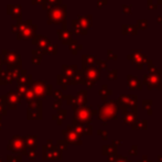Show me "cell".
I'll return each instance as SVG.
<instances>
[{
    "instance_id": "836d02e7",
    "label": "cell",
    "mask_w": 162,
    "mask_h": 162,
    "mask_svg": "<svg viewBox=\"0 0 162 162\" xmlns=\"http://www.w3.org/2000/svg\"><path fill=\"white\" fill-rule=\"evenodd\" d=\"M107 3V0H97V8H103V6H106Z\"/></svg>"
},
{
    "instance_id": "7a4b0ae2",
    "label": "cell",
    "mask_w": 162,
    "mask_h": 162,
    "mask_svg": "<svg viewBox=\"0 0 162 162\" xmlns=\"http://www.w3.org/2000/svg\"><path fill=\"white\" fill-rule=\"evenodd\" d=\"M66 21V6L61 5L58 7L49 9L48 23L49 24H61Z\"/></svg>"
},
{
    "instance_id": "52a82bcc",
    "label": "cell",
    "mask_w": 162,
    "mask_h": 162,
    "mask_svg": "<svg viewBox=\"0 0 162 162\" xmlns=\"http://www.w3.org/2000/svg\"><path fill=\"white\" fill-rule=\"evenodd\" d=\"M84 73L86 78L90 82L95 83L100 78V71L96 67V66H90V67H84Z\"/></svg>"
},
{
    "instance_id": "484cf974",
    "label": "cell",
    "mask_w": 162,
    "mask_h": 162,
    "mask_svg": "<svg viewBox=\"0 0 162 162\" xmlns=\"http://www.w3.org/2000/svg\"><path fill=\"white\" fill-rule=\"evenodd\" d=\"M99 94H100V96L103 97V98H106L107 96H109V95L113 94V90H108V87H107V85H104L103 86V88L100 90H99Z\"/></svg>"
},
{
    "instance_id": "60d3db41",
    "label": "cell",
    "mask_w": 162,
    "mask_h": 162,
    "mask_svg": "<svg viewBox=\"0 0 162 162\" xmlns=\"http://www.w3.org/2000/svg\"><path fill=\"white\" fill-rule=\"evenodd\" d=\"M158 162H162V155H158Z\"/></svg>"
},
{
    "instance_id": "7c38bea8",
    "label": "cell",
    "mask_w": 162,
    "mask_h": 162,
    "mask_svg": "<svg viewBox=\"0 0 162 162\" xmlns=\"http://www.w3.org/2000/svg\"><path fill=\"white\" fill-rule=\"evenodd\" d=\"M8 13L11 16L12 19H21V6L20 5H9L8 6Z\"/></svg>"
},
{
    "instance_id": "3957f363",
    "label": "cell",
    "mask_w": 162,
    "mask_h": 162,
    "mask_svg": "<svg viewBox=\"0 0 162 162\" xmlns=\"http://www.w3.org/2000/svg\"><path fill=\"white\" fill-rule=\"evenodd\" d=\"M117 107L116 102L109 100L106 102L103 106H100V113H99V119L102 120H110V119H117Z\"/></svg>"
},
{
    "instance_id": "f1b7e54d",
    "label": "cell",
    "mask_w": 162,
    "mask_h": 162,
    "mask_svg": "<svg viewBox=\"0 0 162 162\" xmlns=\"http://www.w3.org/2000/svg\"><path fill=\"white\" fill-rule=\"evenodd\" d=\"M108 80L109 81H115L117 80V77H118V71L117 70H113V71H109L108 72Z\"/></svg>"
},
{
    "instance_id": "b9f144b4",
    "label": "cell",
    "mask_w": 162,
    "mask_h": 162,
    "mask_svg": "<svg viewBox=\"0 0 162 162\" xmlns=\"http://www.w3.org/2000/svg\"><path fill=\"white\" fill-rule=\"evenodd\" d=\"M1 60H2V58H1V55H0V64H1V62H2Z\"/></svg>"
},
{
    "instance_id": "2e32d148",
    "label": "cell",
    "mask_w": 162,
    "mask_h": 162,
    "mask_svg": "<svg viewBox=\"0 0 162 162\" xmlns=\"http://www.w3.org/2000/svg\"><path fill=\"white\" fill-rule=\"evenodd\" d=\"M30 24H32V20H27V21H23V22H19V23L15 24L13 27H12V32L13 33H20V32L22 31L23 29H25V28L28 27V25H30Z\"/></svg>"
},
{
    "instance_id": "d4e9b609",
    "label": "cell",
    "mask_w": 162,
    "mask_h": 162,
    "mask_svg": "<svg viewBox=\"0 0 162 162\" xmlns=\"http://www.w3.org/2000/svg\"><path fill=\"white\" fill-rule=\"evenodd\" d=\"M152 100H143L142 102V108L146 111H148L149 115H152V110H151V107H152Z\"/></svg>"
},
{
    "instance_id": "e0dca14e",
    "label": "cell",
    "mask_w": 162,
    "mask_h": 162,
    "mask_svg": "<svg viewBox=\"0 0 162 162\" xmlns=\"http://www.w3.org/2000/svg\"><path fill=\"white\" fill-rule=\"evenodd\" d=\"M147 68H148V73H149V74H155V75L162 76V70H159V68L153 64V62L151 60H148Z\"/></svg>"
},
{
    "instance_id": "83f0119b",
    "label": "cell",
    "mask_w": 162,
    "mask_h": 162,
    "mask_svg": "<svg viewBox=\"0 0 162 162\" xmlns=\"http://www.w3.org/2000/svg\"><path fill=\"white\" fill-rule=\"evenodd\" d=\"M131 8H132V5H125V3H123L121 5V9H123V13H125V15H131L132 13V10H131Z\"/></svg>"
},
{
    "instance_id": "4dcf8cb0",
    "label": "cell",
    "mask_w": 162,
    "mask_h": 162,
    "mask_svg": "<svg viewBox=\"0 0 162 162\" xmlns=\"http://www.w3.org/2000/svg\"><path fill=\"white\" fill-rule=\"evenodd\" d=\"M107 58H108V60L116 61L117 58H118V56H117L116 54L114 53V52L111 51V50H107Z\"/></svg>"
},
{
    "instance_id": "ab89813d",
    "label": "cell",
    "mask_w": 162,
    "mask_h": 162,
    "mask_svg": "<svg viewBox=\"0 0 162 162\" xmlns=\"http://www.w3.org/2000/svg\"><path fill=\"white\" fill-rule=\"evenodd\" d=\"M155 2H157V5L158 6H160V5H162V0H155Z\"/></svg>"
},
{
    "instance_id": "d590c367",
    "label": "cell",
    "mask_w": 162,
    "mask_h": 162,
    "mask_svg": "<svg viewBox=\"0 0 162 162\" xmlns=\"http://www.w3.org/2000/svg\"><path fill=\"white\" fill-rule=\"evenodd\" d=\"M46 0H32V3L33 5H35V3H38V5H42L43 6L44 3H45Z\"/></svg>"
},
{
    "instance_id": "9c48e42d",
    "label": "cell",
    "mask_w": 162,
    "mask_h": 162,
    "mask_svg": "<svg viewBox=\"0 0 162 162\" xmlns=\"http://www.w3.org/2000/svg\"><path fill=\"white\" fill-rule=\"evenodd\" d=\"M127 84H128L129 90H141L143 88L142 82H141L138 77H136V76H133V75H130V74L127 76Z\"/></svg>"
},
{
    "instance_id": "f35d334b",
    "label": "cell",
    "mask_w": 162,
    "mask_h": 162,
    "mask_svg": "<svg viewBox=\"0 0 162 162\" xmlns=\"http://www.w3.org/2000/svg\"><path fill=\"white\" fill-rule=\"evenodd\" d=\"M157 21H158V23H160V24L162 23V16H159V17H158Z\"/></svg>"
},
{
    "instance_id": "5bb4252c",
    "label": "cell",
    "mask_w": 162,
    "mask_h": 162,
    "mask_svg": "<svg viewBox=\"0 0 162 162\" xmlns=\"http://www.w3.org/2000/svg\"><path fill=\"white\" fill-rule=\"evenodd\" d=\"M137 120V113L133 111H126L123 116V123L127 125H133V123Z\"/></svg>"
},
{
    "instance_id": "603a6c76",
    "label": "cell",
    "mask_w": 162,
    "mask_h": 162,
    "mask_svg": "<svg viewBox=\"0 0 162 162\" xmlns=\"http://www.w3.org/2000/svg\"><path fill=\"white\" fill-rule=\"evenodd\" d=\"M64 68V72L67 74L68 76H73L74 75V73L76 72V65H64L63 66Z\"/></svg>"
},
{
    "instance_id": "f546056e",
    "label": "cell",
    "mask_w": 162,
    "mask_h": 162,
    "mask_svg": "<svg viewBox=\"0 0 162 162\" xmlns=\"http://www.w3.org/2000/svg\"><path fill=\"white\" fill-rule=\"evenodd\" d=\"M147 7L149 10H157L158 9V5L155 0H148L147 1Z\"/></svg>"
},
{
    "instance_id": "8d00e7d4",
    "label": "cell",
    "mask_w": 162,
    "mask_h": 162,
    "mask_svg": "<svg viewBox=\"0 0 162 162\" xmlns=\"http://www.w3.org/2000/svg\"><path fill=\"white\" fill-rule=\"evenodd\" d=\"M98 133H99V135H100V136H102L103 138H104V140H106V139H107V131H102V130H99V131H98Z\"/></svg>"
},
{
    "instance_id": "8fae6325",
    "label": "cell",
    "mask_w": 162,
    "mask_h": 162,
    "mask_svg": "<svg viewBox=\"0 0 162 162\" xmlns=\"http://www.w3.org/2000/svg\"><path fill=\"white\" fill-rule=\"evenodd\" d=\"M78 22H80L81 27L85 30V31L88 32V30L92 28V21H93V18L92 15H85V16H80L77 18Z\"/></svg>"
},
{
    "instance_id": "30bf717a",
    "label": "cell",
    "mask_w": 162,
    "mask_h": 162,
    "mask_svg": "<svg viewBox=\"0 0 162 162\" xmlns=\"http://www.w3.org/2000/svg\"><path fill=\"white\" fill-rule=\"evenodd\" d=\"M58 38H60V40L63 42L64 44H68L71 41H72L73 32L66 29V25H65V23H64L63 29L58 30Z\"/></svg>"
},
{
    "instance_id": "ffe728a7",
    "label": "cell",
    "mask_w": 162,
    "mask_h": 162,
    "mask_svg": "<svg viewBox=\"0 0 162 162\" xmlns=\"http://www.w3.org/2000/svg\"><path fill=\"white\" fill-rule=\"evenodd\" d=\"M62 5V0H46L42 7L43 9H51V8H55Z\"/></svg>"
},
{
    "instance_id": "ba28073f",
    "label": "cell",
    "mask_w": 162,
    "mask_h": 162,
    "mask_svg": "<svg viewBox=\"0 0 162 162\" xmlns=\"http://www.w3.org/2000/svg\"><path fill=\"white\" fill-rule=\"evenodd\" d=\"M36 35V25L35 24H30L25 29L22 30L20 33H18V39L24 40V39H31Z\"/></svg>"
},
{
    "instance_id": "74e56055",
    "label": "cell",
    "mask_w": 162,
    "mask_h": 162,
    "mask_svg": "<svg viewBox=\"0 0 162 162\" xmlns=\"http://www.w3.org/2000/svg\"><path fill=\"white\" fill-rule=\"evenodd\" d=\"M114 143L116 146H121V145H123V141H121V140H114Z\"/></svg>"
},
{
    "instance_id": "4316f807",
    "label": "cell",
    "mask_w": 162,
    "mask_h": 162,
    "mask_svg": "<svg viewBox=\"0 0 162 162\" xmlns=\"http://www.w3.org/2000/svg\"><path fill=\"white\" fill-rule=\"evenodd\" d=\"M96 67L98 70H108V66H107V62L106 61H103V60H96Z\"/></svg>"
},
{
    "instance_id": "d6986e66",
    "label": "cell",
    "mask_w": 162,
    "mask_h": 162,
    "mask_svg": "<svg viewBox=\"0 0 162 162\" xmlns=\"http://www.w3.org/2000/svg\"><path fill=\"white\" fill-rule=\"evenodd\" d=\"M83 61V66L86 67L87 65H93L96 62V55H88V54H85L82 58Z\"/></svg>"
},
{
    "instance_id": "e575fe53",
    "label": "cell",
    "mask_w": 162,
    "mask_h": 162,
    "mask_svg": "<svg viewBox=\"0 0 162 162\" xmlns=\"http://www.w3.org/2000/svg\"><path fill=\"white\" fill-rule=\"evenodd\" d=\"M137 152H138V147H137V146H132V148L129 150V155H137Z\"/></svg>"
},
{
    "instance_id": "9a60e30c",
    "label": "cell",
    "mask_w": 162,
    "mask_h": 162,
    "mask_svg": "<svg viewBox=\"0 0 162 162\" xmlns=\"http://www.w3.org/2000/svg\"><path fill=\"white\" fill-rule=\"evenodd\" d=\"M121 33L123 35H127V34H132V35H136L138 33V29L136 25H132V24H123L121 27Z\"/></svg>"
},
{
    "instance_id": "277c9868",
    "label": "cell",
    "mask_w": 162,
    "mask_h": 162,
    "mask_svg": "<svg viewBox=\"0 0 162 162\" xmlns=\"http://www.w3.org/2000/svg\"><path fill=\"white\" fill-rule=\"evenodd\" d=\"M143 85L147 86L148 90H162V78L160 75L155 74H146L143 76Z\"/></svg>"
},
{
    "instance_id": "5b68a950",
    "label": "cell",
    "mask_w": 162,
    "mask_h": 162,
    "mask_svg": "<svg viewBox=\"0 0 162 162\" xmlns=\"http://www.w3.org/2000/svg\"><path fill=\"white\" fill-rule=\"evenodd\" d=\"M127 58H128L132 64H136L138 70H142L143 66H145L148 62L147 55H145L141 51H137V50H133L130 54H128Z\"/></svg>"
},
{
    "instance_id": "d6a6232c",
    "label": "cell",
    "mask_w": 162,
    "mask_h": 162,
    "mask_svg": "<svg viewBox=\"0 0 162 162\" xmlns=\"http://www.w3.org/2000/svg\"><path fill=\"white\" fill-rule=\"evenodd\" d=\"M114 162H131V160H129L128 158L123 157V155H116V159H115Z\"/></svg>"
},
{
    "instance_id": "1f68e13d",
    "label": "cell",
    "mask_w": 162,
    "mask_h": 162,
    "mask_svg": "<svg viewBox=\"0 0 162 162\" xmlns=\"http://www.w3.org/2000/svg\"><path fill=\"white\" fill-rule=\"evenodd\" d=\"M56 49H58V46L56 45H53V44H50V45L46 48V53H56Z\"/></svg>"
},
{
    "instance_id": "ac0fdd59",
    "label": "cell",
    "mask_w": 162,
    "mask_h": 162,
    "mask_svg": "<svg viewBox=\"0 0 162 162\" xmlns=\"http://www.w3.org/2000/svg\"><path fill=\"white\" fill-rule=\"evenodd\" d=\"M72 27H73V33L75 34H87V31H85L82 27H81L80 22H78L77 18L72 21Z\"/></svg>"
},
{
    "instance_id": "8992f818",
    "label": "cell",
    "mask_w": 162,
    "mask_h": 162,
    "mask_svg": "<svg viewBox=\"0 0 162 162\" xmlns=\"http://www.w3.org/2000/svg\"><path fill=\"white\" fill-rule=\"evenodd\" d=\"M32 44L38 46V49L41 50L43 53H46V48L51 44V41H50L48 38H45V36L35 35L33 38V40H32Z\"/></svg>"
},
{
    "instance_id": "7402d4cb",
    "label": "cell",
    "mask_w": 162,
    "mask_h": 162,
    "mask_svg": "<svg viewBox=\"0 0 162 162\" xmlns=\"http://www.w3.org/2000/svg\"><path fill=\"white\" fill-rule=\"evenodd\" d=\"M67 45H68V48H70L71 51L73 52V54H76L78 50H82L83 49V45L82 44H78L76 40H72Z\"/></svg>"
},
{
    "instance_id": "4fadbf2b",
    "label": "cell",
    "mask_w": 162,
    "mask_h": 162,
    "mask_svg": "<svg viewBox=\"0 0 162 162\" xmlns=\"http://www.w3.org/2000/svg\"><path fill=\"white\" fill-rule=\"evenodd\" d=\"M3 55L6 58V61H7L8 63H11V64H15V63H20V55L17 53V52H9L7 50L3 51Z\"/></svg>"
},
{
    "instance_id": "6da1fadb",
    "label": "cell",
    "mask_w": 162,
    "mask_h": 162,
    "mask_svg": "<svg viewBox=\"0 0 162 162\" xmlns=\"http://www.w3.org/2000/svg\"><path fill=\"white\" fill-rule=\"evenodd\" d=\"M137 96L135 95H121L116 100V104L118 109L125 114L126 111H133L136 113L137 110Z\"/></svg>"
},
{
    "instance_id": "44dd1931",
    "label": "cell",
    "mask_w": 162,
    "mask_h": 162,
    "mask_svg": "<svg viewBox=\"0 0 162 162\" xmlns=\"http://www.w3.org/2000/svg\"><path fill=\"white\" fill-rule=\"evenodd\" d=\"M148 128V121L147 120H136L132 125L133 130H137V129H142L146 130Z\"/></svg>"
},
{
    "instance_id": "cb8c5ba5",
    "label": "cell",
    "mask_w": 162,
    "mask_h": 162,
    "mask_svg": "<svg viewBox=\"0 0 162 162\" xmlns=\"http://www.w3.org/2000/svg\"><path fill=\"white\" fill-rule=\"evenodd\" d=\"M136 27L138 30H146L148 28V21L146 19H138Z\"/></svg>"
},
{
    "instance_id": "7bdbcfd3",
    "label": "cell",
    "mask_w": 162,
    "mask_h": 162,
    "mask_svg": "<svg viewBox=\"0 0 162 162\" xmlns=\"http://www.w3.org/2000/svg\"><path fill=\"white\" fill-rule=\"evenodd\" d=\"M107 1H108V0H107Z\"/></svg>"
}]
</instances>
